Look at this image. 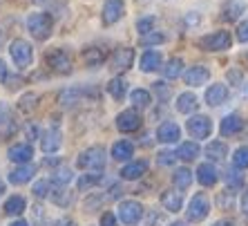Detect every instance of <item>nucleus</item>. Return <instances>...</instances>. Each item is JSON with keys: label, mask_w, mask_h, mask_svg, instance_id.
<instances>
[{"label": "nucleus", "mask_w": 248, "mask_h": 226, "mask_svg": "<svg viewBox=\"0 0 248 226\" xmlns=\"http://www.w3.org/2000/svg\"><path fill=\"white\" fill-rule=\"evenodd\" d=\"M231 43H232L231 32H215V34L202 36L197 45L202 47L203 52H224V49L231 47Z\"/></svg>", "instance_id": "obj_6"}, {"label": "nucleus", "mask_w": 248, "mask_h": 226, "mask_svg": "<svg viewBox=\"0 0 248 226\" xmlns=\"http://www.w3.org/2000/svg\"><path fill=\"white\" fill-rule=\"evenodd\" d=\"M237 41H239V43H248V20L239 23V27H237Z\"/></svg>", "instance_id": "obj_48"}, {"label": "nucleus", "mask_w": 248, "mask_h": 226, "mask_svg": "<svg viewBox=\"0 0 248 226\" xmlns=\"http://www.w3.org/2000/svg\"><path fill=\"white\" fill-rule=\"evenodd\" d=\"M181 72H184V61L181 58H170L166 65H163V76L166 79H179Z\"/></svg>", "instance_id": "obj_32"}, {"label": "nucleus", "mask_w": 248, "mask_h": 226, "mask_svg": "<svg viewBox=\"0 0 248 226\" xmlns=\"http://www.w3.org/2000/svg\"><path fill=\"white\" fill-rule=\"evenodd\" d=\"M186 128H188L190 137H195V139H206L208 134L213 132V121H210L208 116H203V114H195V116L188 119Z\"/></svg>", "instance_id": "obj_9"}, {"label": "nucleus", "mask_w": 248, "mask_h": 226, "mask_svg": "<svg viewBox=\"0 0 248 226\" xmlns=\"http://www.w3.org/2000/svg\"><path fill=\"white\" fill-rule=\"evenodd\" d=\"M54 226H76L74 220H69V217H61L58 222H54Z\"/></svg>", "instance_id": "obj_51"}, {"label": "nucleus", "mask_w": 248, "mask_h": 226, "mask_svg": "<svg viewBox=\"0 0 248 226\" xmlns=\"http://www.w3.org/2000/svg\"><path fill=\"white\" fill-rule=\"evenodd\" d=\"M27 137L29 139H36V137H38V128H36L34 123H29L27 126Z\"/></svg>", "instance_id": "obj_50"}, {"label": "nucleus", "mask_w": 248, "mask_h": 226, "mask_svg": "<svg viewBox=\"0 0 248 226\" xmlns=\"http://www.w3.org/2000/svg\"><path fill=\"white\" fill-rule=\"evenodd\" d=\"M72 193H67L65 188H58V191L52 193V202L56 204V206H69L72 204Z\"/></svg>", "instance_id": "obj_42"}, {"label": "nucleus", "mask_w": 248, "mask_h": 226, "mask_svg": "<svg viewBox=\"0 0 248 226\" xmlns=\"http://www.w3.org/2000/svg\"><path fill=\"white\" fill-rule=\"evenodd\" d=\"M34 175H36L34 166H31V163H25V166H18V168H14L12 173H9V181H12L14 186H23V184H27Z\"/></svg>", "instance_id": "obj_20"}, {"label": "nucleus", "mask_w": 248, "mask_h": 226, "mask_svg": "<svg viewBox=\"0 0 248 226\" xmlns=\"http://www.w3.org/2000/svg\"><path fill=\"white\" fill-rule=\"evenodd\" d=\"M34 2H43V0H34Z\"/></svg>", "instance_id": "obj_62"}, {"label": "nucleus", "mask_w": 248, "mask_h": 226, "mask_svg": "<svg viewBox=\"0 0 248 226\" xmlns=\"http://www.w3.org/2000/svg\"><path fill=\"white\" fill-rule=\"evenodd\" d=\"M244 12H246V2H242V0H228V2H224V7H221V18L228 20V23H232V20H237Z\"/></svg>", "instance_id": "obj_18"}, {"label": "nucleus", "mask_w": 248, "mask_h": 226, "mask_svg": "<svg viewBox=\"0 0 248 226\" xmlns=\"http://www.w3.org/2000/svg\"><path fill=\"white\" fill-rule=\"evenodd\" d=\"M246 63H248V58H246Z\"/></svg>", "instance_id": "obj_63"}, {"label": "nucleus", "mask_w": 248, "mask_h": 226, "mask_svg": "<svg viewBox=\"0 0 248 226\" xmlns=\"http://www.w3.org/2000/svg\"><path fill=\"white\" fill-rule=\"evenodd\" d=\"M161 63H163V56H161V52H156V49H148V52H143V56H141V70L143 72L159 70Z\"/></svg>", "instance_id": "obj_24"}, {"label": "nucleus", "mask_w": 248, "mask_h": 226, "mask_svg": "<svg viewBox=\"0 0 248 226\" xmlns=\"http://www.w3.org/2000/svg\"><path fill=\"white\" fill-rule=\"evenodd\" d=\"M152 90H155L156 99L161 101V103H166V101L170 99V94H172V90H170V85H168V83H163V81H156L155 85H152Z\"/></svg>", "instance_id": "obj_43"}, {"label": "nucleus", "mask_w": 248, "mask_h": 226, "mask_svg": "<svg viewBox=\"0 0 248 226\" xmlns=\"http://www.w3.org/2000/svg\"><path fill=\"white\" fill-rule=\"evenodd\" d=\"M130 101H132L134 108H148L152 101V94L148 92V90H132V94H130Z\"/></svg>", "instance_id": "obj_34"}, {"label": "nucleus", "mask_w": 248, "mask_h": 226, "mask_svg": "<svg viewBox=\"0 0 248 226\" xmlns=\"http://www.w3.org/2000/svg\"><path fill=\"white\" fill-rule=\"evenodd\" d=\"M116 128L121 132H134V130L141 128V116L134 110H123L121 114L116 116Z\"/></svg>", "instance_id": "obj_13"}, {"label": "nucleus", "mask_w": 248, "mask_h": 226, "mask_svg": "<svg viewBox=\"0 0 248 226\" xmlns=\"http://www.w3.org/2000/svg\"><path fill=\"white\" fill-rule=\"evenodd\" d=\"M132 63H134V49H130V47H119V49H114V54H112V58H110V70L125 72L132 67Z\"/></svg>", "instance_id": "obj_10"}, {"label": "nucleus", "mask_w": 248, "mask_h": 226, "mask_svg": "<svg viewBox=\"0 0 248 226\" xmlns=\"http://www.w3.org/2000/svg\"><path fill=\"white\" fill-rule=\"evenodd\" d=\"M141 5H152V2H168V0H139Z\"/></svg>", "instance_id": "obj_56"}, {"label": "nucleus", "mask_w": 248, "mask_h": 226, "mask_svg": "<svg viewBox=\"0 0 248 226\" xmlns=\"http://www.w3.org/2000/svg\"><path fill=\"white\" fill-rule=\"evenodd\" d=\"M52 27H54V20L49 14L38 12L27 18V29L36 41H47V38L52 36Z\"/></svg>", "instance_id": "obj_2"}, {"label": "nucleus", "mask_w": 248, "mask_h": 226, "mask_svg": "<svg viewBox=\"0 0 248 226\" xmlns=\"http://www.w3.org/2000/svg\"><path fill=\"white\" fill-rule=\"evenodd\" d=\"M163 41H166V36L159 34V32H150V34L141 36V45H159Z\"/></svg>", "instance_id": "obj_44"}, {"label": "nucleus", "mask_w": 248, "mask_h": 226, "mask_svg": "<svg viewBox=\"0 0 248 226\" xmlns=\"http://www.w3.org/2000/svg\"><path fill=\"white\" fill-rule=\"evenodd\" d=\"M103 181V173H90V175H83L81 179H78V188L85 191V188H92V186L101 184Z\"/></svg>", "instance_id": "obj_38"}, {"label": "nucleus", "mask_w": 248, "mask_h": 226, "mask_svg": "<svg viewBox=\"0 0 248 226\" xmlns=\"http://www.w3.org/2000/svg\"><path fill=\"white\" fill-rule=\"evenodd\" d=\"M197 105H199V101H197V97L192 92H184L177 97V112L190 114V112L197 110Z\"/></svg>", "instance_id": "obj_27"}, {"label": "nucleus", "mask_w": 248, "mask_h": 226, "mask_svg": "<svg viewBox=\"0 0 248 226\" xmlns=\"http://www.w3.org/2000/svg\"><path fill=\"white\" fill-rule=\"evenodd\" d=\"M228 79H231V81H235V83L242 81V76L237 74V72H228Z\"/></svg>", "instance_id": "obj_55"}, {"label": "nucleus", "mask_w": 248, "mask_h": 226, "mask_svg": "<svg viewBox=\"0 0 248 226\" xmlns=\"http://www.w3.org/2000/svg\"><path fill=\"white\" fill-rule=\"evenodd\" d=\"M7 76H9V72H7V65H5V61L0 58V81H5Z\"/></svg>", "instance_id": "obj_52"}, {"label": "nucleus", "mask_w": 248, "mask_h": 226, "mask_svg": "<svg viewBox=\"0 0 248 226\" xmlns=\"http://www.w3.org/2000/svg\"><path fill=\"white\" fill-rule=\"evenodd\" d=\"M125 14V0H105L103 5V25H114L119 23Z\"/></svg>", "instance_id": "obj_11"}, {"label": "nucleus", "mask_w": 248, "mask_h": 226, "mask_svg": "<svg viewBox=\"0 0 248 226\" xmlns=\"http://www.w3.org/2000/svg\"><path fill=\"white\" fill-rule=\"evenodd\" d=\"M101 226H119V224H116L114 213H110V210H108V213L101 215Z\"/></svg>", "instance_id": "obj_49"}, {"label": "nucleus", "mask_w": 248, "mask_h": 226, "mask_svg": "<svg viewBox=\"0 0 248 226\" xmlns=\"http://www.w3.org/2000/svg\"><path fill=\"white\" fill-rule=\"evenodd\" d=\"M208 79H210V70L208 67H203V65H192V67H188V72L184 74V81L186 85H206Z\"/></svg>", "instance_id": "obj_12"}, {"label": "nucleus", "mask_w": 248, "mask_h": 226, "mask_svg": "<svg viewBox=\"0 0 248 226\" xmlns=\"http://www.w3.org/2000/svg\"><path fill=\"white\" fill-rule=\"evenodd\" d=\"M143 217V206L134 199H125V202L119 204V220L123 222L125 226H134L141 222Z\"/></svg>", "instance_id": "obj_7"}, {"label": "nucleus", "mask_w": 248, "mask_h": 226, "mask_svg": "<svg viewBox=\"0 0 248 226\" xmlns=\"http://www.w3.org/2000/svg\"><path fill=\"white\" fill-rule=\"evenodd\" d=\"M2 193H5V181L0 179V197H2Z\"/></svg>", "instance_id": "obj_60"}, {"label": "nucleus", "mask_w": 248, "mask_h": 226, "mask_svg": "<svg viewBox=\"0 0 248 226\" xmlns=\"http://www.w3.org/2000/svg\"><path fill=\"white\" fill-rule=\"evenodd\" d=\"M213 226H235V222L232 220H219V222H215Z\"/></svg>", "instance_id": "obj_54"}, {"label": "nucleus", "mask_w": 248, "mask_h": 226, "mask_svg": "<svg viewBox=\"0 0 248 226\" xmlns=\"http://www.w3.org/2000/svg\"><path fill=\"white\" fill-rule=\"evenodd\" d=\"M72 179H74V173L67 166H61V168H56L52 173V184H56V186H67Z\"/></svg>", "instance_id": "obj_35"}, {"label": "nucleus", "mask_w": 248, "mask_h": 226, "mask_svg": "<svg viewBox=\"0 0 248 226\" xmlns=\"http://www.w3.org/2000/svg\"><path fill=\"white\" fill-rule=\"evenodd\" d=\"M45 63L49 70L58 72V74H69L72 72V56L67 54V49H61V47L49 49L45 54Z\"/></svg>", "instance_id": "obj_5"}, {"label": "nucleus", "mask_w": 248, "mask_h": 226, "mask_svg": "<svg viewBox=\"0 0 248 226\" xmlns=\"http://www.w3.org/2000/svg\"><path fill=\"white\" fill-rule=\"evenodd\" d=\"M156 161H159V166H170V163L177 161V152H170V150L159 152V157H156Z\"/></svg>", "instance_id": "obj_46"}, {"label": "nucleus", "mask_w": 248, "mask_h": 226, "mask_svg": "<svg viewBox=\"0 0 248 226\" xmlns=\"http://www.w3.org/2000/svg\"><path fill=\"white\" fill-rule=\"evenodd\" d=\"M9 226H27V222H25V220H16V222H12Z\"/></svg>", "instance_id": "obj_58"}, {"label": "nucleus", "mask_w": 248, "mask_h": 226, "mask_svg": "<svg viewBox=\"0 0 248 226\" xmlns=\"http://www.w3.org/2000/svg\"><path fill=\"white\" fill-rule=\"evenodd\" d=\"M161 204H163V209H166V210L177 213V210H181V206H184V193L166 191L161 195Z\"/></svg>", "instance_id": "obj_23"}, {"label": "nucleus", "mask_w": 248, "mask_h": 226, "mask_svg": "<svg viewBox=\"0 0 248 226\" xmlns=\"http://www.w3.org/2000/svg\"><path fill=\"white\" fill-rule=\"evenodd\" d=\"M226 184H228V188H231V193L232 191H239V188H242L244 186V175L239 173V170H228V173H226Z\"/></svg>", "instance_id": "obj_37"}, {"label": "nucleus", "mask_w": 248, "mask_h": 226, "mask_svg": "<svg viewBox=\"0 0 248 226\" xmlns=\"http://www.w3.org/2000/svg\"><path fill=\"white\" fill-rule=\"evenodd\" d=\"M36 101H38V94L27 92V94H23V97H20V101H18V108H20L23 112H31L36 108Z\"/></svg>", "instance_id": "obj_41"}, {"label": "nucleus", "mask_w": 248, "mask_h": 226, "mask_svg": "<svg viewBox=\"0 0 248 226\" xmlns=\"http://www.w3.org/2000/svg\"><path fill=\"white\" fill-rule=\"evenodd\" d=\"M76 166L83 170H90V173H101L105 168V150L101 145H92L78 155L76 159Z\"/></svg>", "instance_id": "obj_1"}, {"label": "nucleus", "mask_w": 248, "mask_h": 226, "mask_svg": "<svg viewBox=\"0 0 248 226\" xmlns=\"http://www.w3.org/2000/svg\"><path fill=\"white\" fill-rule=\"evenodd\" d=\"M145 170H148V161L145 159H139V161H132L123 166L121 168V177L123 179H139V177H143Z\"/></svg>", "instance_id": "obj_22"}, {"label": "nucleus", "mask_w": 248, "mask_h": 226, "mask_svg": "<svg viewBox=\"0 0 248 226\" xmlns=\"http://www.w3.org/2000/svg\"><path fill=\"white\" fill-rule=\"evenodd\" d=\"M90 97H98V92L94 87H87V85H78V87H67L63 92L58 94V103L63 108H72V105L81 103V101L90 99Z\"/></svg>", "instance_id": "obj_3"}, {"label": "nucleus", "mask_w": 248, "mask_h": 226, "mask_svg": "<svg viewBox=\"0 0 248 226\" xmlns=\"http://www.w3.org/2000/svg\"><path fill=\"white\" fill-rule=\"evenodd\" d=\"M226 99H228V87L221 85V83H215V85H210L206 90V103L210 108H217V105L226 103Z\"/></svg>", "instance_id": "obj_16"}, {"label": "nucleus", "mask_w": 248, "mask_h": 226, "mask_svg": "<svg viewBox=\"0 0 248 226\" xmlns=\"http://www.w3.org/2000/svg\"><path fill=\"white\" fill-rule=\"evenodd\" d=\"M181 137V130L177 123L172 121H166L159 126V130H156V139L163 141V144H174V141Z\"/></svg>", "instance_id": "obj_17"}, {"label": "nucleus", "mask_w": 248, "mask_h": 226, "mask_svg": "<svg viewBox=\"0 0 248 226\" xmlns=\"http://www.w3.org/2000/svg\"><path fill=\"white\" fill-rule=\"evenodd\" d=\"M208 213H210V202H208L206 193H197L195 197L190 199V204H188V210H186L188 220L190 222H202V220L208 217Z\"/></svg>", "instance_id": "obj_8"}, {"label": "nucleus", "mask_w": 248, "mask_h": 226, "mask_svg": "<svg viewBox=\"0 0 248 226\" xmlns=\"http://www.w3.org/2000/svg\"><path fill=\"white\" fill-rule=\"evenodd\" d=\"M83 61L87 67H98L105 63V52L101 47H87V49H83Z\"/></svg>", "instance_id": "obj_26"}, {"label": "nucleus", "mask_w": 248, "mask_h": 226, "mask_svg": "<svg viewBox=\"0 0 248 226\" xmlns=\"http://www.w3.org/2000/svg\"><path fill=\"white\" fill-rule=\"evenodd\" d=\"M2 43H5V32L0 29V47H2Z\"/></svg>", "instance_id": "obj_59"}, {"label": "nucleus", "mask_w": 248, "mask_h": 226, "mask_svg": "<svg viewBox=\"0 0 248 226\" xmlns=\"http://www.w3.org/2000/svg\"><path fill=\"white\" fill-rule=\"evenodd\" d=\"M9 54H12V61L16 63V67H29L31 61H34V47L29 45L23 38H16V41L9 45Z\"/></svg>", "instance_id": "obj_4"}, {"label": "nucleus", "mask_w": 248, "mask_h": 226, "mask_svg": "<svg viewBox=\"0 0 248 226\" xmlns=\"http://www.w3.org/2000/svg\"><path fill=\"white\" fill-rule=\"evenodd\" d=\"M7 157H9V161L25 166V163L31 161V157H34V148H31L29 144H16V145H12V148H9Z\"/></svg>", "instance_id": "obj_15"}, {"label": "nucleus", "mask_w": 248, "mask_h": 226, "mask_svg": "<svg viewBox=\"0 0 248 226\" xmlns=\"http://www.w3.org/2000/svg\"><path fill=\"white\" fill-rule=\"evenodd\" d=\"M25 209H27V202H25V197H20V195H12V197L5 202V206H2L5 215H12V217L23 215Z\"/></svg>", "instance_id": "obj_25"}, {"label": "nucleus", "mask_w": 248, "mask_h": 226, "mask_svg": "<svg viewBox=\"0 0 248 226\" xmlns=\"http://www.w3.org/2000/svg\"><path fill=\"white\" fill-rule=\"evenodd\" d=\"M242 210H244V215H248V191L244 193V197H242Z\"/></svg>", "instance_id": "obj_53"}, {"label": "nucleus", "mask_w": 248, "mask_h": 226, "mask_svg": "<svg viewBox=\"0 0 248 226\" xmlns=\"http://www.w3.org/2000/svg\"><path fill=\"white\" fill-rule=\"evenodd\" d=\"M155 25H156V16H145V18H139L137 29L141 36H145V34H150V32H155Z\"/></svg>", "instance_id": "obj_40"}, {"label": "nucleus", "mask_w": 248, "mask_h": 226, "mask_svg": "<svg viewBox=\"0 0 248 226\" xmlns=\"http://www.w3.org/2000/svg\"><path fill=\"white\" fill-rule=\"evenodd\" d=\"M9 121H12V108L0 101V126H5V123H9Z\"/></svg>", "instance_id": "obj_47"}, {"label": "nucleus", "mask_w": 248, "mask_h": 226, "mask_svg": "<svg viewBox=\"0 0 248 226\" xmlns=\"http://www.w3.org/2000/svg\"><path fill=\"white\" fill-rule=\"evenodd\" d=\"M217 168H215L213 163L208 161V163H202L199 168H197V179H199V184H203V186H215L217 184Z\"/></svg>", "instance_id": "obj_21"}, {"label": "nucleus", "mask_w": 248, "mask_h": 226, "mask_svg": "<svg viewBox=\"0 0 248 226\" xmlns=\"http://www.w3.org/2000/svg\"><path fill=\"white\" fill-rule=\"evenodd\" d=\"M170 226H186L184 222H174V224H170Z\"/></svg>", "instance_id": "obj_61"}, {"label": "nucleus", "mask_w": 248, "mask_h": 226, "mask_svg": "<svg viewBox=\"0 0 248 226\" xmlns=\"http://www.w3.org/2000/svg\"><path fill=\"white\" fill-rule=\"evenodd\" d=\"M244 130V119L239 114H228L224 116V121H221L219 126V132L224 134V137H231V134H237Z\"/></svg>", "instance_id": "obj_19"}, {"label": "nucleus", "mask_w": 248, "mask_h": 226, "mask_svg": "<svg viewBox=\"0 0 248 226\" xmlns=\"http://www.w3.org/2000/svg\"><path fill=\"white\" fill-rule=\"evenodd\" d=\"M49 186H52V181L49 179H41L34 184V195L36 197H47L49 195Z\"/></svg>", "instance_id": "obj_45"}, {"label": "nucleus", "mask_w": 248, "mask_h": 226, "mask_svg": "<svg viewBox=\"0 0 248 226\" xmlns=\"http://www.w3.org/2000/svg\"><path fill=\"white\" fill-rule=\"evenodd\" d=\"M172 184L179 188V191H184V188H188V186L192 184V173L188 168H177V173L172 175Z\"/></svg>", "instance_id": "obj_33"}, {"label": "nucleus", "mask_w": 248, "mask_h": 226, "mask_svg": "<svg viewBox=\"0 0 248 226\" xmlns=\"http://www.w3.org/2000/svg\"><path fill=\"white\" fill-rule=\"evenodd\" d=\"M199 145L197 141H184V144L177 148V159H184V161H195L197 157H199Z\"/></svg>", "instance_id": "obj_28"}, {"label": "nucleus", "mask_w": 248, "mask_h": 226, "mask_svg": "<svg viewBox=\"0 0 248 226\" xmlns=\"http://www.w3.org/2000/svg\"><path fill=\"white\" fill-rule=\"evenodd\" d=\"M217 206H219V210H232L235 209V195L228 191L219 193L217 195Z\"/></svg>", "instance_id": "obj_39"}, {"label": "nucleus", "mask_w": 248, "mask_h": 226, "mask_svg": "<svg viewBox=\"0 0 248 226\" xmlns=\"http://www.w3.org/2000/svg\"><path fill=\"white\" fill-rule=\"evenodd\" d=\"M232 166L237 170H246L248 168V145H242L232 152Z\"/></svg>", "instance_id": "obj_36"}, {"label": "nucleus", "mask_w": 248, "mask_h": 226, "mask_svg": "<svg viewBox=\"0 0 248 226\" xmlns=\"http://www.w3.org/2000/svg\"><path fill=\"white\" fill-rule=\"evenodd\" d=\"M206 155H208V159H210V163L224 161L226 157H228V145H226L224 141H213V144H208Z\"/></svg>", "instance_id": "obj_29"}, {"label": "nucleus", "mask_w": 248, "mask_h": 226, "mask_svg": "<svg viewBox=\"0 0 248 226\" xmlns=\"http://www.w3.org/2000/svg\"><path fill=\"white\" fill-rule=\"evenodd\" d=\"M134 155V145L130 144V141H116L114 145H112V157H114L116 161H127L130 157Z\"/></svg>", "instance_id": "obj_30"}, {"label": "nucleus", "mask_w": 248, "mask_h": 226, "mask_svg": "<svg viewBox=\"0 0 248 226\" xmlns=\"http://www.w3.org/2000/svg\"><path fill=\"white\" fill-rule=\"evenodd\" d=\"M108 92H110L112 99L121 101L123 97L127 94V81L123 79V76H114L110 83H108Z\"/></svg>", "instance_id": "obj_31"}, {"label": "nucleus", "mask_w": 248, "mask_h": 226, "mask_svg": "<svg viewBox=\"0 0 248 226\" xmlns=\"http://www.w3.org/2000/svg\"><path fill=\"white\" fill-rule=\"evenodd\" d=\"M197 23H199V16H192L190 14V16H188V25H197Z\"/></svg>", "instance_id": "obj_57"}, {"label": "nucleus", "mask_w": 248, "mask_h": 226, "mask_svg": "<svg viewBox=\"0 0 248 226\" xmlns=\"http://www.w3.org/2000/svg\"><path fill=\"white\" fill-rule=\"evenodd\" d=\"M61 144H63V134H61L58 128H49V130H45V132L41 134L43 152H56L58 148H61Z\"/></svg>", "instance_id": "obj_14"}]
</instances>
